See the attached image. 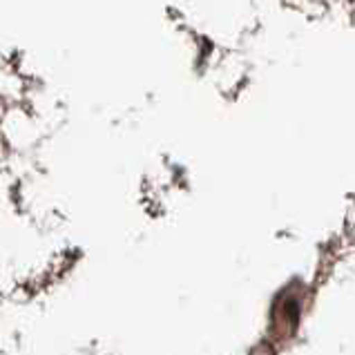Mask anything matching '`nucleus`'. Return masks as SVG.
Returning a JSON list of instances; mask_svg holds the SVG:
<instances>
[]
</instances>
